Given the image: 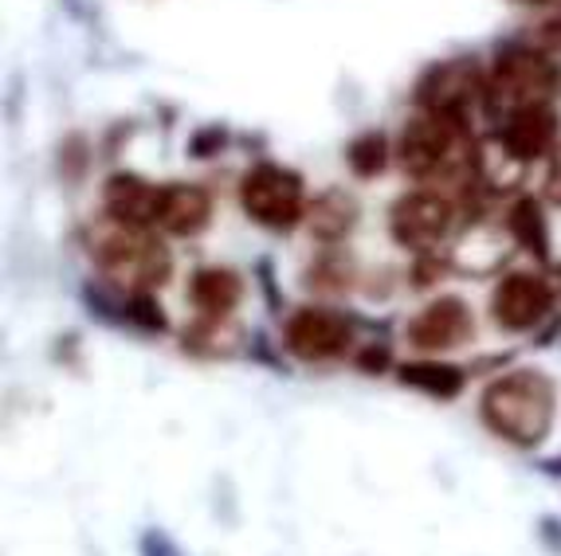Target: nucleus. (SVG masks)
I'll return each mask as SVG.
<instances>
[{
    "label": "nucleus",
    "mask_w": 561,
    "mask_h": 556,
    "mask_svg": "<svg viewBox=\"0 0 561 556\" xmlns=\"http://www.w3.org/2000/svg\"><path fill=\"white\" fill-rule=\"evenodd\" d=\"M283 341H287L290 357H299V361H330L350 349V322L337 310L307 306L287 317Z\"/></svg>",
    "instance_id": "obj_9"
},
{
    "label": "nucleus",
    "mask_w": 561,
    "mask_h": 556,
    "mask_svg": "<svg viewBox=\"0 0 561 556\" xmlns=\"http://www.w3.org/2000/svg\"><path fill=\"white\" fill-rule=\"evenodd\" d=\"M401 169L412 181L436 185V181H476V146L468 138V121L448 118V114H428L409 121L401 138Z\"/></svg>",
    "instance_id": "obj_2"
},
{
    "label": "nucleus",
    "mask_w": 561,
    "mask_h": 556,
    "mask_svg": "<svg viewBox=\"0 0 561 556\" xmlns=\"http://www.w3.org/2000/svg\"><path fill=\"white\" fill-rule=\"evenodd\" d=\"M404 381L424 392H436V396H451V392H459L463 377L448 364H404Z\"/></svg>",
    "instance_id": "obj_18"
},
{
    "label": "nucleus",
    "mask_w": 561,
    "mask_h": 556,
    "mask_svg": "<svg viewBox=\"0 0 561 556\" xmlns=\"http://www.w3.org/2000/svg\"><path fill=\"white\" fill-rule=\"evenodd\" d=\"M511 232L523 247H530L534 255H546V223H542V212L534 200H518L515 212H511Z\"/></svg>",
    "instance_id": "obj_17"
},
{
    "label": "nucleus",
    "mask_w": 561,
    "mask_h": 556,
    "mask_svg": "<svg viewBox=\"0 0 561 556\" xmlns=\"http://www.w3.org/2000/svg\"><path fill=\"white\" fill-rule=\"evenodd\" d=\"M553 310V287L542 275L530 270H515L491 294V317L511 334H526L534 325H542Z\"/></svg>",
    "instance_id": "obj_7"
},
{
    "label": "nucleus",
    "mask_w": 561,
    "mask_h": 556,
    "mask_svg": "<svg viewBox=\"0 0 561 556\" xmlns=\"http://www.w3.org/2000/svg\"><path fill=\"white\" fill-rule=\"evenodd\" d=\"M243 287H240V275L228 267H201L188 282V302L197 306V314L205 322H225L228 310L240 302Z\"/></svg>",
    "instance_id": "obj_14"
},
{
    "label": "nucleus",
    "mask_w": 561,
    "mask_h": 556,
    "mask_svg": "<svg viewBox=\"0 0 561 556\" xmlns=\"http://www.w3.org/2000/svg\"><path fill=\"white\" fill-rule=\"evenodd\" d=\"M553 86H558V71L546 59V51L511 47L486 71V106H495L503 118H511L526 106L550 103Z\"/></svg>",
    "instance_id": "obj_4"
},
{
    "label": "nucleus",
    "mask_w": 561,
    "mask_h": 556,
    "mask_svg": "<svg viewBox=\"0 0 561 556\" xmlns=\"http://www.w3.org/2000/svg\"><path fill=\"white\" fill-rule=\"evenodd\" d=\"M546 196L553 205H561V149L550 158V169H546Z\"/></svg>",
    "instance_id": "obj_19"
},
{
    "label": "nucleus",
    "mask_w": 561,
    "mask_h": 556,
    "mask_svg": "<svg viewBox=\"0 0 561 556\" xmlns=\"http://www.w3.org/2000/svg\"><path fill=\"white\" fill-rule=\"evenodd\" d=\"M518 4H553V0H518Z\"/></svg>",
    "instance_id": "obj_20"
},
{
    "label": "nucleus",
    "mask_w": 561,
    "mask_h": 556,
    "mask_svg": "<svg viewBox=\"0 0 561 556\" xmlns=\"http://www.w3.org/2000/svg\"><path fill=\"white\" fill-rule=\"evenodd\" d=\"M471 334H476V322H471V310L463 298H440L409 322V341L424 352L459 349V345L471 341Z\"/></svg>",
    "instance_id": "obj_10"
},
{
    "label": "nucleus",
    "mask_w": 561,
    "mask_h": 556,
    "mask_svg": "<svg viewBox=\"0 0 561 556\" xmlns=\"http://www.w3.org/2000/svg\"><path fill=\"white\" fill-rule=\"evenodd\" d=\"M354 200H350L346 193H322L314 205L307 208V223H310V232L319 235V240H342V235L354 228Z\"/></svg>",
    "instance_id": "obj_15"
},
{
    "label": "nucleus",
    "mask_w": 561,
    "mask_h": 556,
    "mask_svg": "<svg viewBox=\"0 0 561 556\" xmlns=\"http://www.w3.org/2000/svg\"><path fill=\"white\" fill-rule=\"evenodd\" d=\"M499 138L506 141V149H511L518 161H538V158H546L553 149V141H558V114H553L550 103L526 106V111L506 118Z\"/></svg>",
    "instance_id": "obj_12"
},
{
    "label": "nucleus",
    "mask_w": 561,
    "mask_h": 556,
    "mask_svg": "<svg viewBox=\"0 0 561 556\" xmlns=\"http://www.w3.org/2000/svg\"><path fill=\"white\" fill-rule=\"evenodd\" d=\"M389 158H393V149H389L385 134H365V138H357L354 146H350V169H354L357 176H377L389 165Z\"/></svg>",
    "instance_id": "obj_16"
},
{
    "label": "nucleus",
    "mask_w": 561,
    "mask_h": 556,
    "mask_svg": "<svg viewBox=\"0 0 561 556\" xmlns=\"http://www.w3.org/2000/svg\"><path fill=\"white\" fill-rule=\"evenodd\" d=\"M161 188L165 185H150L141 176L122 173L114 181H106V216L122 228H138V232H153L161 220Z\"/></svg>",
    "instance_id": "obj_11"
},
{
    "label": "nucleus",
    "mask_w": 561,
    "mask_h": 556,
    "mask_svg": "<svg viewBox=\"0 0 561 556\" xmlns=\"http://www.w3.org/2000/svg\"><path fill=\"white\" fill-rule=\"evenodd\" d=\"M483 99L486 103V74L476 63H440L424 74L421 106L428 114H448V118L468 121V111Z\"/></svg>",
    "instance_id": "obj_8"
},
{
    "label": "nucleus",
    "mask_w": 561,
    "mask_h": 556,
    "mask_svg": "<svg viewBox=\"0 0 561 556\" xmlns=\"http://www.w3.org/2000/svg\"><path fill=\"white\" fill-rule=\"evenodd\" d=\"M448 228H451V205L448 196H440L436 188L404 193L389 208V232L409 251H428L432 243H440L448 235Z\"/></svg>",
    "instance_id": "obj_6"
},
{
    "label": "nucleus",
    "mask_w": 561,
    "mask_h": 556,
    "mask_svg": "<svg viewBox=\"0 0 561 556\" xmlns=\"http://www.w3.org/2000/svg\"><path fill=\"white\" fill-rule=\"evenodd\" d=\"M240 205L260 228L287 232L299 220H307V200H302V176L283 165H255L240 181Z\"/></svg>",
    "instance_id": "obj_5"
},
{
    "label": "nucleus",
    "mask_w": 561,
    "mask_h": 556,
    "mask_svg": "<svg viewBox=\"0 0 561 556\" xmlns=\"http://www.w3.org/2000/svg\"><path fill=\"white\" fill-rule=\"evenodd\" d=\"M91 255L106 278H114L118 287H130L134 294H150L169 275V251L161 247V240H153V232L122 228L114 220L91 235Z\"/></svg>",
    "instance_id": "obj_3"
},
{
    "label": "nucleus",
    "mask_w": 561,
    "mask_h": 556,
    "mask_svg": "<svg viewBox=\"0 0 561 556\" xmlns=\"http://www.w3.org/2000/svg\"><path fill=\"white\" fill-rule=\"evenodd\" d=\"M553 399H558V392H553V384L546 381L542 372H506L483 392V424L506 443L534 447L550 436Z\"/></svg>",
    "instance_id": "obj_1"
},
{
    "label": "nucleus",
    "mask_w": 561,
    "mask_h": 556,
    "mask_svg": "<svg viewBox=\"0 0 561 556\" xmlns=\"http://www.w3.org/2000/svg\"><path fill=\"white\" fill-rule=\"evenodd\" d=\"M213 216V196L201 185H165L161 188L158 228L169 235H197Z\"/></svg>",
    "instance_id": "obj_13"
}]
</instances>
